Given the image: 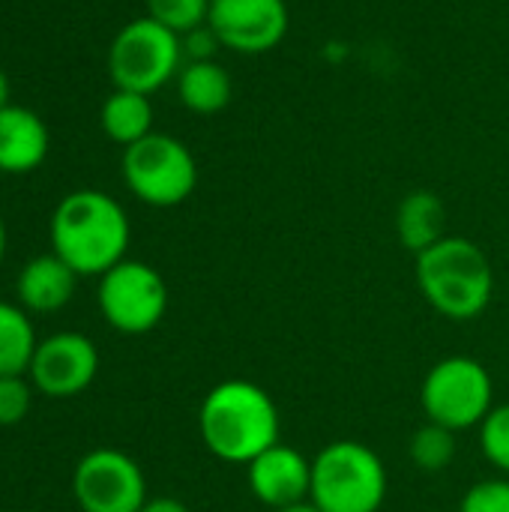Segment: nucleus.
Masks as SVG:
<instances>
[{
    "label": "nucleus",
    "instance_id": "f257e3e1",
    "mask_svg": "<svg viewBox=\"0 0 509 512\" xmlns=\"http://www.w3.org/2000/svg\"><path fill=\"white\" fill-rule=\"evenodd\" d=\"M126 210L99 189L69 192L51 213V252L78 276H102L126 258Z\"/></svg>",
    "mask_w": 509,
    "mask_h": 512
},
{
    "label": "nucleus",
    "instance_id": "f03ea898",
    "mask_svg": "<svg viewBox=\"0 0 509 512\" xmlns=\"http://www.w3.org/2000/svg\"><path fill=\"white\" fill-rule=\"evenodd\" d=\"M198 432L216 459L228 465H249L279 444L282 420L264 387L252 381H222L201 402Z\"/></svg>",
    "mask_w": 509,
    "mask_h": 512
},
{
    "label": "nucleus",
    "instance_id": "7ed1b4c3",
    "mask_svg": "<svg viewBox=\"0 0 509 512\" xmlns=\"http://www.w3.org/2000/svg\"><path fill=\"white\" fill-rule=\"evenodd\" d=\"M417 285L438 315L450 321H471L492 303L495 273L474 240L447 234L417 255Z\"/></svg>",
    "mask_w": 509,
    "mask_h": 512
},
{
    "label": "nucleus",
    "instance_id": "20e7f679",
    "mask_svg": "<svg viewBox=\"0 0 509 512\" xmlns=\"http://www.w3.org/2000/svg\"><path fill=\"white\" fill-rule=\"evenodd\" d=\"M387 498V468L360 441H333L312 459L309 501L321 512H378Z\"/></svg>",
    "mask_w": 509,
    "mask_h": 512
},
{
    "label": "nucleus",
    "instance_id": "39448f33",
    "mask_svg": "<svg viewBox=\"0 0 509 512\" xmlns=\"http://www.w3.org/2000/svg\"><path fill=\"white\" fill-rule=\"evenodd\" d=\"M183 69V45L180 36L150 15L135 18L117 30L108 48V75L114 90L132 93H156Z\"/></svg>",
    "mask_w": 509,
    "mask_h": 512
},
{
    "label": "nucleus",
    "instance_id": "423d86ee",
    "mask_svg": "<svg viewBox=\"0 0 509 512\" xmlns=\"http://www.w3.org/2000/svg\"><path fill=\"white\" fill-rule=\"evenodd\" d=\"M123 180L129 192L150 207H177L198 186V165L192 150L165 132L123 147Z\"/></svg>",
    "mask_w": 509,
    "mask_h": 512
},
{
    "label": "nucleus",
    "instance_id": "0eeeda50",
    "mask_svg": "<svg viewBox=\"0 0 509 512\" xmlns=\"http://www.w3.org/2000/svg\"><path fill=\"white\" fill-rule=\"evenodd\" d=\"M420 405L429 423L447 426L453 432L483 426L495 408L492 375L474 357H447L426 372Z\"/></svg>",
    "mask_w": 509,
    "mask_h": 512
},
{
    "label": "nucleus",
    "instance_id": "6e6552de",
    "mask_svg": "<svg viewBox=\"0 0 509 512\" xmlns=\"http://www.w3.org/2000/svg\"><path fill=\"white\" fill-rule=\"evenodd\" d=\"M99 312L117 333H150L168 312V285L156 267L123 258L99 276Z\"/></svg>",
    "mask_w": 509,
    "mask_h": 512
},
{
    "label": "nucleus",
    "instance_id": "1a4fd4ad",
    "mask_svg": "<svg viewBox=\"0 0 509 512\" xmlns=\"http://www.w3.org/2000/svg\"><path fill=\"white\" fill-rule=\"evenodd\" d=\"M72 495L84 512H141L147 480L132 456L102 447L75 465Z\"/></svg>",
    "mask_w": 509,
    "mask_h": 512
},
{
    "label": "nucleus",
    "instance_id": "9d476101",
    "mask_svg": "<svg viewBox=\"0 0 509 512\" xmlns=\"http://www.w3.org/2000/svg\"><path fill=\"white\" fill-rule=\"evenodd\" d=\"M207 24L234 54H267L291 27L285 0H210Z\"/></svg>",
    "mask_w": 509,
    "mask_h": 512
},
{
    "label": "nucleus",
    "instance_id": "9b49d317",
    "mask_svg": "<svg viewBox=\"0 0 509 512\" xmlns=\"http://www.w3.org/2000/svg\"><path fill=\"white\" fill-rule=\"evenodd\" d=\"M99 372V351L81 333H54L42 339L30 360V381L48 399H72L84 393Z\"/></svg>",
    "mask_w": 509,
    "mask_h": 512
},
{
    "label": "nucleus",
    "instance_id": "f8f14e48",
    "mask_svg": "<svg viewBox=\"0 0 509 512\" xmlns=\"http://www.w3.org/2000/svg\"><path fill=\"white\" fill-rule=\"evenodd\" d=\"M246 471H249L252 495L270 510H282V507L309 501L312 459H306L300 450H294L282 441L273 444L270 450H264L258 459H252L246 465Z\"/></svg>",
    "mask_w": 509,
    "mask_h": 512
},
{
    "label": "nucleus",
    "instance_id": "ddd939ff",
    "mask_svg": "<svg viewBox=\"0 0 509 512\" xmlns=\"http://www.w3.org/2000/svg\"><path fill=\"white\" fill-rule=\"evenodd\" d=\"M51 138L45 120L24 105L0 108V171L3 174H30L48 156Z\"/></svg>",
    "mask_w": 509,
    "mask_h": 512
},
{
    "label": "nucleus",
    "instance_id": "4468645a",
    "mask_svg": "<svg viewBox=\"0 0 509 512\" xmlns=\"http://www.w3.org/2000/svg\"><path fill=\"white\" fill-rule=\"evenodd\" d=\"M78 273L54 252L30 258L18 273V300L33 312H57L75 294Z\"/></svg>",
    "mask_w": 509,
    "mask_h": 512
},
{
    "label": "nucleus",
    "instance_id": "2eb2a0df",
    "mask_svg": "<svg viewBox=\"0 0 509 512\" xmlns=\"http://www.w3.org/2000/svg\"><path fill=\"white\" fill-rule=\"evenodd\" d=\"M396 234H399V243L414 255H420L429 246H435L438 240H444L447 237L444 201L429 189H417V192L405 195L396 210Z\"/></svg>",
    "mask_w": 509,
    "mask_h": 512
},
{
    "label": "nucleus",
    "instance_id": "dca6fc26",
    "mask_svg": "<svg viewBox=\"0 0 509 512\" xmlns=\"http://www.w3.org/2000/svg\"><path fill=\"white\" fill-rule=\"evenodd\" d=\"M177 96L192 114H219L234 96V81L216 60L183 63L177 75Z\"/></svg>",
    "mask_w": 509,
    "mask_h": 512
},
{
    "label": "nucleus",
    "instance_id": "f3484780",
    "mask_svg": "<svg viewBox=\"0 0 509 512\" xmlns=\"http://www.w3.org/2000/svg\"><path fill=\"white\" fill-rule=\"evenodd\" d=\"M102 132L117 141L120 147H129L153 132V105L150 96L132 93V90H114L99 111Z\"/></svg>",
    "mask_w": 509,
    "mask_h": 512
},
{
    "label": "nucleus",
    "instance_id": "a211bd4d",
    "mask_svg": "<svg viewBox=\"0 0 509 512\" xmlns=\"http://www.w3.org/2000/svg\"><path fill=\"white\" fill-rule=\"evenodd\" d=\"M36 333L27 315L0 300V378L3 375H24L30 369L36 351Z\"/></svg>",
    "mask_w": 509,
    "mask_h": 512
},
{
    "label": "nucleus",
    "instance_id": "6ab92c4d",
    "mask_svg": "<svg viewBox=\"0 0 509 512\" xmlns=\"http://www.w3.org/2000/svg\"><path fill=\"white\" fill-rule=\"evenodd\" d=\"M456 450H459V441H456V432L447 429V426H438V423H429L420 426L414 435H411V444H408V453H411V462L426 471V474H441L453 465L456 459Z\"/></svg>",
    "mask_w": 509,
    "mask_h": 512
},
{
    "label": "nucleus",
    "instance_id": "aec40b11",
    "mask_svg": "<svg viewBox=\"0 0 509 512\" xmlns=\"http://www.w3.org/2000/svg\"><path fill=\"white\" fill-rule=\"evenodd\" d=\"M147 15L177 36L207 24L210 0H147Z\"/></svg>",
    "mask_w": 509,
    "mask_h": 512
},
{
    "label": "nucleus",
    "instance_id": "412c9836",
    "mask_svg": "<svg viewBox=\"0 0 509 512\" xmlns=\"http://www.w3.org/2000/svg\"><path fill=\"white\" fill-rule=\"evenodd\" d=\"M480 447H483V456L509 477V402L492 408V414L483 420Z\"/></svg>",
    "mask_w": 509,
    "mask_h": 512
},
{
    "label": "nucleus",
    "instance_id": "4be33fe9",
    "mask_svg": "<svg viewBox=\"0 0 509 512\" xmlns=\"http://www.w3.org/2000/svg\"><path fill=\"white\" fill-rule=\"evenodd\" d=\"M30 411V384L21 375L0 378V426H18Z\"/></svg>",
    "mask_w": 509,
    "mask_h": 512
},
{
    "label": "nucleus",
    "instance_id": "5701e85b",
    "mask_svg": "<svg viewBox=\"0 0 509 512\" xmlns=\"http://www.w3.org/2000/svg\"><path fill=\"white\" fill-rule=\"evenodd\" d=\"M459 512H509V480H483L474 483Z\"/></svg>",
    "mask_w": 509,
    "mask_h": 512
},
{
    "label": "nucleus",
    "instance_id": "b1692460",
    "mask_svg": "<svg viewBox=\"0 0 509 512\" xmlns=\"http://www.w3.org/2000/svg\"><path fill=\"white\" fill-rule=\"evenodd\" d=\"M183 45V63H195V60H216V51L222 48L219 36L213 33L210 24H201L189 33L180 36Z\"/></svg>",
    "mask_w": 509,
    "mask_h": 512
},
{
    "label": "nucleus",
    "instance_id": "393cba45",
    "mask_svg": "<svg viewBox=\"0 0 509 512\" xmlns=\"http://www.w3.org/2000/svg\"><path fill=\"white\" fill-rule=\"evenodd\" d=\"M141 512H189V507L177 498H153L141 507Z\"/></svg>",
    "mask_w": 509,
    "mask_h": 512
},
{
    "label": "nucleus",
    "instance_id": "a878e982",
    "mask_svg": "<svg viewBox=\"0 0 509 512\" xmlns=\"http://www.w3.org/2000/svg\"><path fill=\"white\" fill-rule=\"evenodd\" d=\"M273 512H321L312 501H300V504H291V507H282V510H273Z\"/></svg>",
    "mask_w": 509,
    "mask_h": 512
},
{
    "label": "nucleus",
    "instance_id": "bb28decb",
    "mask_svg": "<svg viewBox=\"0 0 509 512\" xmlns=\"http://www.w3.org/2000/svg\"><path fill=\"white\" fill-rule=\"evenodd\" d=\"M6 105H9V78L0 69V108H6Z\"/></svg>",
    "mask_w": 509,
    "mask_h": 512
},
{
    "label": "nucleus",
    "instance_id": "cd10ccee",
    "mask_svg": "<svg viewBox=\"0 0 509 512\" xmlns=\"http://www.w3.org/2000/svg\"><path fill=\"white\" fill-rule=\"evenodd\" d=\"M3 255H6V225L0 219V264H3Z\"/></svg>",
    "mask_w": 509,
    "mask_h": 512
}]
</instances>
